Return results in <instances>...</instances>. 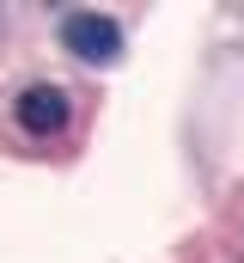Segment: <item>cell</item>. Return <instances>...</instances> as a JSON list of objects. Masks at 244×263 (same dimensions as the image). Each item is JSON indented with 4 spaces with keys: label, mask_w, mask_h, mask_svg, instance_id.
Listing matches in <instances>:
<instances>
[{
    "label": "cell",
    "mask_w": 244,
    "mask_h": 263,
    "mask_svg": "<svg viewBox=\"0 0 244 263\" xmlns=\"http://www.w3.org/2000/svg\"><path fill=\"white\" fill-rule=\"evenodd\" d=\"M12 123L31 135V141H49L73 123V98L61 92L55 80H31V86H18V98H12Z\"/></svg>",
    "instance_id": "cell-1"
},
{
    "label": "cell",
    "mask_w": 244,
    "mask_h": 263,
    "mask_svg": "<svg viewBox=\"0 0 244 263\" xmlns=\"http://www.w3.org/2000/svg\"><path fill=\"white\" fill-rule=\"evenodd\" d=\"M61 49L92 62V67H110L122 55V25L104 18V12H67L61 18Z\"/></svg>",
    "instance_id": "cell-2"
}]
</instances>
